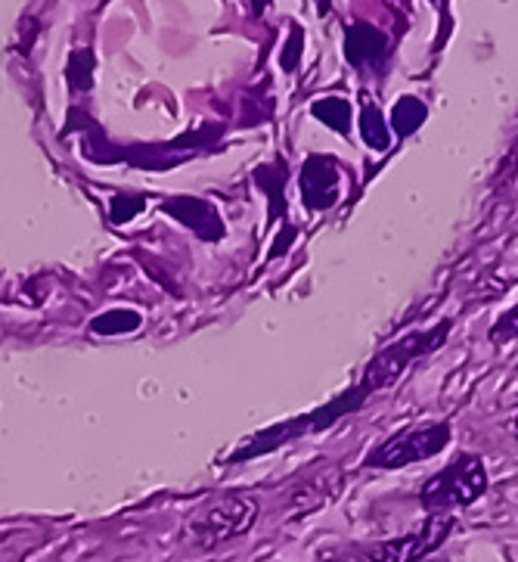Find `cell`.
I'll use <instances>...</instances> for the list:
<instances>
[{
    "label": "cell",
    "mask_w": 518,
    "mask_h": 562,
    "mask_svg": "<svg viewBox=\"0 0 518 562\" xmlns=\"http://www.w3.org/2000/svg\"><path fill=\"white\" fill-rule=\"evenodd\" d=\"M487 467L478 453H457L444 470L435 472L419 491V507L426 516L472 507L487 494Z\"/></svg>",
    "instance_id": "obj_1"
},
{
    "label": "cell",
    "mask_w": 518,
    "mask_h": 562,
    "mask_svg": "<svg viewBox=\"0 0 518 562\" xmlns=\"http://www.w3.org/2000/svg\"><path fill=\"white\" fill-rule=\"evenodd\" d=\"M144 324V317L137 311L115 308L100 314L90 321V333H100V336H122V333H134V329Z\"/></svg>",
    "instance_id": "obj_13"
},
{
    "label": "cell",
    "mask_w": 518,
    "mask_h": 562,
    "mask_svg": "<svg viewBox=\"0 0 518 562\" xmlns=\"http://www.w3.org/2000/svg\"><path fill=\"white\" fill-rule=\"evenodd\" d=\"M457 519L453 513H435L426 516V522L401 538H388L382 544H373L367 550V562H423L431 553H438L447 544V538L453 535Z\"/></svg>",
    "instance_id": "obj_5"
},
{
    "label": "cell",
    "mask_w": 518,
    "mask_h": 562,
    "mask_svg": "<svg viewBox=\"0 0 518 562\" xmlns=\"http://www.w3.org/2000/svg\"><path fill=\"white\" fill-rule=\"evenodd\" d=\"M93 54L90 50H75L72 59H69V85L72 91H88L93 85Z\"/></svg>",
    "instance_id": "obj_15"
},
{
    "label": "cell",
    "mask_w": 518,
    "mask_h": 562,
    "mask_svg": "<svg viewBox=\"0 0 518 562\" xmlns=\"http://www.w3.org/2000/svg\"><path fill=\"white\" fill-rule=\"evenodd\" d=\"M509 429H513V436L518 438V407H516V414H513V419H509Z\"/></svg>",
    "instance_id": "obj_18"
},
{
    "label": "cell",
    "mask_w": 518,
    "mask_h": 562,
    "mask_svg": "<svg viewBox=\"0 0 518 562\" xmlns=\"http://www.w3.org/2000/svg\"><path fill=\"white\" fill-rule=\"evenodd\" d=\"M341 488V467L333 463L326 470L311 472L307 479H302L292 494L286 497V509L292 516H304V513H314V509L326 507Z\"/></svg>",
    "instance_id": "obj_8"
},
{
    "label": "cell",
    "mask_w": 518,
    "mask_h": 562,
    "mask_svg": "<svg viewBox=\"0 0 518 562\" xmlns=\"http://www.w3.org/2000/svg\"><path fill=\"white\" fill-rule=\"evenodd\" d=\"M450 333H453V321H441V324H435L429 329H413L407 336L394 339L385 348H379L373 358L367 361L363 373H360V382H367L373 395L392 389L394 382L401 380L413 363L435 355Z\"/></svg>",
    "instance_id": "obj_3"
},
{
    "label": "cell",
    "mask_w": 518,
    "mask_h": 562,
    "mask_svg": "<svg viewBox=\"0 0 518 562\" xmlns=\"http://www.w3.org/2000/svg\"><path fill=\"white\" fill-rule=\"evenodd\" d=\"M165 212L174 215L180 224H187L193 234L202 239H221L224 234V224L217 218L215 205L205 200H190V196H178L174 202H165Z\"/></svg>",
    "instance_id": "obj_9"
},
{
    "label": "cell",
    "mask_w": 518,
    "mask_h": 562,
    "mask_svg": "<svg viewBox=\"0 0 518 562\" xmlns=\"http://www.w3.org/2000/svg\"><path fill=\"white\" fill-rule=\"evenodd\" d=\"M258 501L249 494H227L205 501L202 507L183 522V538L199 550H217L233 538H243L258 522Z\"/></svg>",
    "instance_id": "obj_2"
},
{
    "label": "cell",
    "mask_w": 518,
    "mask_h": 562,
    "mask_svg": "<svg viewBox=\"0 0 518 562\" xmlns=\"http://www.w3.org/2000/svg\"><path fill=\"white\" fill-rule=\"evenodd\" d=\"M431 3H438V7H441V3H444V0H431Z\"/></svg>",
    "instance_id": "obj_19"
},
{
    "label": "cell",
    "mask_w": 518,
    "mask_h": 562,
    "mask_svg": "<svg viewBox=\"0 0 518 562\" xmlns=\"http://www.w3.org/2000/svg\"><path fill=\"white\" fill-rule=\"evenodd\" d=\"M311 115L320 119L323 125H329L336 134H345L351 131V103L341 100V97H323V100H314L311 103Z\"/></svg>",
    "instance_id": "obj_12"
},
{
    "label": "cell",
    "mask_w": 518,
    "mask_h": 562,
    "mask_svg": "<svg viewBox=\"0 0 518 562\" xmlns=\"http://www.w3.org/2000/svg\"><path fill=\"white\" fill-rule=\"evenodd\" d=\"M518 339V302L509 311H503L497 317V324L487 329V342L494 348H503V345L516 342Z\"/></svg>",
    "instance_id": "obj_14"
},
{
    "label": "cell",
    "mask_w": 518,
    "mask_h": 562,
    "mask_svg": "<svg viewBox=\"0 0 518 562\" xmlns=\"http://www.w3.org/2000/svg\"><path fill=\"white\" fill-rule=\"evenodd\" d=\"M144 209V202H134V205H125L122 200H115V212H112V221H131L137 212Z\"/></svg>",
    "instance_id": "obj_17"
},
{
    "label": "cell",
    "mask_w": 518,
    "mask_h": 562,
    "mask_svg": "<svg viewBox=\"0 0 518 562\" xmlns=\"http://www.w3.org/2000/svg\"><path fill=\"white\" fill-rule=\"evenodd\" d=\"M295 56H302V29H295V32H292V41L286 44V54H283V59H280L286 72H292V69L299 66V59H295Z\"/></svg>",
    "instance_id": "obj_16"
},
{
    "label": "cell",
    "mask_w": 518,
    "mask_h": 562,
    "mask_svg": "<svg viewBox=\"0 0 518 562\" xmlns=\"http://www.w3.org/2000/svg\"><path fill=\"white\" fill-rule=\"evenodd\" d=\"M299 183H302V200L307 209H314V212L333 209L339 200V165L329 156H307Z\"/></svg>",
    "instance_id": "obj_7"
},
{
    "label": "cell",
    "mask_w": 518,
    "mask_h": 562,
    "mask_svg": "<svg viewBox=\"0 0 518 562\" xmlns=\"http://www.w3.org/2000/svg\"><path fill=\"white\" fill-rule=\"evenodd\" d=\"M360 134H363V144L370 146V149H388L392 144V127L385 125V119H382V110L375 106L373 100H363V106H360Z\"/></svg>",
    "instance_id": "obj_11"
},
{
    "label": "cell",
    "mask_w": 518,
    "mask_h": 562,
    "mask_svg": "<svg viewBox=\"0 0 518 562\" xmlns=\"http://www.w3.org/2000/svg\"><path fill=\"white\" fill-rule=\"evenodd\" d=\"M426 119H429V106L419 97H401L394 103L388 127H392V134H397L401 140H407V137H413L419 127L426 125Z\"/></svg>",
    "instance_id": "obj_10"
},
{
    "label": "cell",
    "mask_w": 518,
    "mask_h": 562,
    "mask_svg": "<svg viewBox=\"0 0 518 562\" xmlns=\"http://www.w3.org/2000/svg\"><path fill=\"white\" fill-rule=\"evenodd\" d=\"M392 37L370 22H354L345 29V59L354 69H370V72H385L392 63Z\"/></svg>",
    "instance_id": "obj_6"
},
{
    "label": "cell",
    "mask_w": 518,
    "mask_h": 562,
    "mask_svg": "<svg viewBox=\"0 0 518 562\" xmlns=\"http://www.w3.org/2000/svg\"><path fill=\"white\" fill-rule=\"evenodd\" d=\"M450 438H453V426L444 419L410 426V429H401L397 436L385 438L379 448L363 457L360 467L363 470H404L413 463H426L444 451Z\"/></svg>",
    "instance_id": "obj_4"
}]
</instances>
